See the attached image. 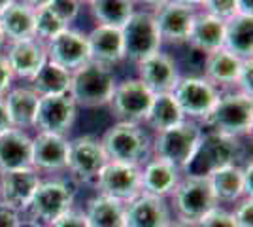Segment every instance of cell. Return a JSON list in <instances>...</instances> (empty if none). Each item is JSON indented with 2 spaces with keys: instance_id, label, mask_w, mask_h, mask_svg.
<instances>
[{
  "instance_id": "42",
  "label": "cell",
  "mask_w": 253,
  "mask_h": 227,
  "mask_svg": "<svg viewBox=\"0 0 253 227\" xmlns=\"http://www.w3.org/2000/svg\"><path fill=\"white\" fill-rule=\"evenodd\" d=\"M21 218L19 212L13 210L11 206L0 203V227H19Z\"/></svg>"
},
{
  "instance_id": "14",
  "label": "cell",
  "mask_w": 253,
  "mask_h": 227,
  "mask_svg": "<svg viewBox=\"0 0 253 227\" xmlns=\"http://www.w3.org/2000/svg\"><path fill=\"white\" fill-rule=\"evenodd\" d=\"M195 15H197L195 8L179 4L176 0H170L165 6H161L159 10L153 11L155 25H157V31L161 34L163 44L167 42L176 44V45L187 44Z\"/></svg>"
},
{
  "instance_id": "5",
  "label": "cell",
  "mask_w": 253,
  "mask_h": 227,
  "mask_svg": "<svg viewBox=\"0 0 253 227\" xmlns=\"http://www.w3.org/2000/svg\"><path fill=\"white\" fill-rule=\"evenodd\" d=\"M204 129L201 123L183 119L181 123L170 129L159 131L151 138V151L155 159L174 165L176 169L183 171L189 165L193 153L197 150Z\"/></svg>"
},
{
  "instance_id": "29",
  "label": "cell",
  "mask_w": 253,
  "mask_h": 227,
  "mask_svg": "<svg viewBox=\"0 0 253 227\" xmlns=\"http://www.w3.org/2000/svg\"><path fill=\"white\" fill-rule=\"evenodd\" d=\"M85 218L89 227H125V205L104 195L87 201Z\"/></svg>"
},
{
  "instance_id": "50",
  "label": "cell",
  "mask_w": 253,
  "mask_h": 227,
  "mask_svg": "<svg viewBox=\"0 0 253 227\" xmlns=\"http://www.w3.org/2000/svg\"><path fill=\"white\" fill-rule=\"evenodd\" d=\"M19 227H43L40 224H36V222H32V220H21V224Z\"/></svg>"
},
{
  "instance_id": "38",
  "label": "cell",
  "mask_w": 253,
  "mask_h": 227,
  "mask_svg": "<svg viewBox=\"0 0 253 227\" xmlns=\"http://www.w3.org/2000/svg\"><path fill=\"white\" fill-rule=\"evenodd\" d=\"M238 205L234 208L232 220L236 227H253V201L252 197H242L240 201H236Z\"/></svg>"
},
{
  "instance_id": "48",
  "label": "cell",
  "mask_w": 253,
  "mask_h": 227,
  "mask_svg": "<svg viewBox=\"0 0 253 227\" xmlns=\"http://www.w3.org/2000/svg\"><path fill=\"white\" fill-rule=\"evenodd\" d=\"M176 2H179V4H185V6H191V8H201L202 4H204V0H176Z\"/></svg>"
},
{
  "instance_id": "11",
  "label": "cell",
  "mask_w": 253,
  "mask_h": 227,
  "mask_svg": "<svg viewBox=\"0 0 253 227\" xmlns=\"http://www.w3.org/2000/svg\"><path fill=\"white\" fill-rule=\"evenodd\" d=\"M108 163L100 138L84 135L68 142V165L66 171L82 184L95 185L100 171Z\"/></svg>"
},
{
  "instance_id": "21",
  "label": "cell",
  "mask_w": 253,
  "mask_h": 227,
  "mask_svg": "<svg viewBox=\"0 0 253 227\" xmlns=\"http://www.w3.org/2000/svg\"><path fill=\"white\" fill-rule=\"evenodd\" d=\"M87 49H89V61L114 68L121 61H125L121 29L95 25L93 31L87 34Z\"/></svg>"
},
{
  "instance_id": "25",
  "label": "cell",
  "mask_w": 253,
  "mask_h": 227,
  "mask_svg": "<svg viewBox=\"0 0 253 227\" xmlns=\"http://www.w3.org/2000/svg\"><path fill=\"white\" fill-rule=\"evenodd\" d=\"M2 98H4V106H6L10 125L13 129L27 131L34 127V118H36V108H38L40 97L31 87H11Z\"/></svg>"
},
{
  "instance_id": "36",
  "label": "cell",
  "mask_w": 253,
  "mask_h": 227,
  "mask_svg": "<svg viewBox=\"0 0 253 227\" xmlns=\"http://www.w3.org/2000/svg\"><path fill=\"white\" fill-rule=\"evenodd\" d=\"M201 8L202 11H206V13H210L213 17H217L223 23L232 19L234 15H238L236 0H204V4H202Z\"/></svg>"
},
{
  "instance_id": "17",
  "label": "cell",
  "mask_w": 253,
  "mask_h": 227,
  "mask_svg": "<svg viewBox=\"0 0 253 227\" xmlns=\"http://www.w3.org/2000/svg\"><path fill=\"white\" fill-rule=\"evenodd\" d=\"M45 53L49 61L74 72L76 68H80L89 61L87 34L76 29H66L45 44Z\"/></svg>"
},
{
  "instance_id": "35",
  "label": "cell",
  "mask_w": 253,
  "mask_h": 227,
  "mask_svg": "<svg viewBox=\"0 0 253 227\" xmlns=\"http://www.w3.org/2000/svg\"><path fill=\"white\" fill-rule=\"evenodd\" d=\"M47 8H49L66 27H70V25L80 17L82 4H80L78 0H51Z\"/></svg>"
},
{
  "instance_id": "33",
  "label": "cell",
  "mask_w": 253,
  "mask_h": 227,
  "mask_svg": "<svg viewBox=\"0 0 253 227\" xmlns=\"http://www.w3.org/2000/svg\"><path fill=\"white\" fill-rule=\"evenodd\" d=\"M185 119V116L181 114L178 102L172 93H161L153 97L151 102V108L148 112V118H146V125L149 129H153L155 133L159 131L170 129L174 125H178Z\"/></svg>"
},
{
  "instance_id": "26",
  "label": "cell",
  "mask_w": 253,
  "mask_h": 227,
  "mask_svg": "<svg viewBox=\"0 0 253 227\" xmlns=\"http://www.w3.org/2000/svg\"><path fill=\"white\" fill-rule=\"evenodd\" d=\"M244 59L236 57L229 49H217L213 53L204 57V78L213 84L217 89L221 87H231L236 84L240 68H242Z\"/></svg>"
},
{
  "instance_id": "13",
  "label": "cell",
  "mask_w": 253,
  "mask_h": 227,
  "mask_svg": "<svg viewBox=\"0 0 253 227\" xmlns=\"http://www.w3.org/2000/svg\"><path fill=\"white\" fill-rule=\"evenodd\" d=\"M76 119H78V104L70 97V93L40 97L34 118V129H38L40 133L66 136L74 127Z\"/></svg>"
},
{
  "instance_id": "41",
  "label": "cell",
  "mask_w": 253,
  "mask_h": 227,
  "mask_svg": "<svg viewBox=\"0 0 253 227\" xmlns=\"http://www.w3.org/2000/svg\"><path fill=\"white\" fill-rule=\"evenodd\" d=\"M13 80L15 78L11 74L6 57H4V53H0V97H4L11 87H13Z\"/></svg>"
},
{
  "instance_id": "2",
  "label": "cell",
  "mask_w": 253,
  "mask_h": 227,
  "mask_svg": "<svg viewBox=\"0 0 253 227\" xmlns=\"http://www.w3.org/2000/svg\"><path fill=\"white\" fill-rule=\"evenodd\" d=\"M242 159L244 150L240 138H229L223 135L204 131L189 165L181 171V174L208 178L217 169L229 167V165H240Z\"/></svg>"
},
{
  "instance_id": "19",
  "label": "cell",
  "mask_w": 253,
  "mask_h": 227,
  "mask_svg": "<svg viewBox=\"0 0 253 227\" xmlns=\"http://www.w3.org/2000/svg\"><path fill=\"white\" fill-rule=\"evenodd\" d=\"M4 57L10 65V70L13 78L19 80H31L36 74L42 65L47 61L45 53V44L31 38V40H21V42H10L6 44Z\"/></svg>"
},
{
  "instance_id": "47",
  "label": "cell",
  "mask_w": 253,
  "mask_h": 227,
  "mask_svg": "<svg viewBox=\"0 0 253 227\" xmlns=\"http://www.w3.org/2000/svg\"><path fill=\"white\" fill-rule=\"evenodd\" d=\"M21 2H25L29 8H32V10L36 11V10H42V8H47L51 0H21Z\"/></svg>"
},
{
  "instance_id": "16",
  "label": "cell",
  "mask_w": 253,
  "mask_h": 227,
  "mask_svg": "<svg viewBox=\"0 0 253 227\" xmlns=\"http://www.w3.org/2000/svg\"><path fill=\"white\" fill-rule=\"evenodd\" d=\"M68 138L51 133H40L32 138L31 167L36 173H61L68 165Z\"/></svg>"
},
{
  "instance_id": "9",
  "label": "cell",
  "mask_w": 253,
  "mask_h": 227,
  "mask_svg": "<svg viewBox=\"0 0 253 227\" xmlns=\"http://www.w3.org/2000/svg\"><path fill=\"white\" fill-rule=\"evenodd\" d=\"M223 91L210 84L204 76H179L172 95L185 119L202 123L215 106Z\"/></svg>"
},
{
  "instance_id": "40",
  "label": "cell",
  "mask_w": 253,
  "mask_h": 227,
  "mask_svg": "<svg viewBox=\"0 0 253 227\" xmlns=\"http://www.w3.org/2000/svg\"><path fill=\"white\" fill-rule=\"evenodd\" d=\"M49 227H89V224H87L84 210H78L72 206L68 212H64L61 218H57Z\"/></svg>"
},
{
  "instance_id": "24",
  "label": "cell",
  "mask_w": 253,
  "mask_h": 227,
  "mask_svg": "<svg viewBox=\"0 0 253 227\" xmlns=\"http://www.w3.org/2000/svg\"><path fill=\"white\" fill-rule=\"evenodd\" d=\"M223 42H225V23L206 11H197L187 40L191 49L206 57L221 49Z\"/></svg>"
},
{
  "instance_id": "32",
  "label": "cell",
  "mask_w": 253,
  "mask_h": 227,
  "mask_svg": "<svg viewBox=\"0 0 253 227\" xmlns=\"http://www.w3.org/2000/svg\"><path fill=\"white\" fill-rule=\"evenodd\" d=\"M217 203H236L244 197L242 165H229L208 176Z\"/></svg>"
},
{
  "instance_id": "30",
  "label": "cell",
  "mask_w": 253,
  "mask_h": 227,
  "mask_svg": "<svg viewBox=\"0 0 253 227\" xmlns=\"http://www.w3.org/2000/svg\"><path fill=\"white\" fill-rule=\"evenodd\" d=\"M223 47L240 59L253 57V17L234 15L225 23V42Z\"/></svg>"
},
{
  "instance_id": "37",
  "label": "cell",
  "mask_w": 253,
  "mask_h": 227,
  "mask_svg": "<svg viewBox=\"0 0 253 227\" xmlns=\"http://www.w3.org/2000/svg\"><path fill=\"white\" fill-rule=\"evenodd\" d=\"M197 227H236V224H234L232 214L229 210L215 206L211 212H208V214L197 224Z\"/></svg>"
},
{
  "instance_id": "20",
  "label": "cell",
  "mask_w": 253,
  "mask_h": 227,
  "mask_svg": "<svg viewBox=\"0 0 253 227\" xmlns=\"http://www.w3.org/2000/svg\"><path fill=\"white\" fill-rule=\"evenodd\" d=\"M172 222L167 199L140 193L125 205V227H169Z\"/></svg>"
},
{
  "instance_id": "12",
  "label": "cell",
  "mask_w": 253,
  "mask_h": 227,
  "mask_svg": "<svg viewBox=\"0 0 253 227\" xmlns=\"http://www.w3.org/2000/svg\"><path fill=\"white\" fill-rule=\"evenodd\" d=\"M153 93L144 86L136 76L125 78L116 84L114 95L110 100V108L117 121L128 123H144L153 102Z\"/></svg>"
},
{
  "instance_id": "44",
  "label": "cell",
  "mask_w": 253,
  "mask_h": 227,
  "mask_svg": "<svg viewBox=\"0 0 253 227\" xmlns=\"http://www.w3.org/2000/svg\"><path fill=\"white\" fill-rule=\"evenodd\" d=\"M167 2H170V0H134V4L144 6V10H148V11L159 10V8H161V6H165Z\"/></svg>"
},
{
  "instance_id": "45",
  "label": "cell",
  "mask_w": 253,
  "mask_h": 227,
  "mask_svg": "<svg viewBox=\"0 0 253 227\" xmlns=\"http://www.w3.org/2000/svg\"><path fill=\"white\" fill-rule=\"evenodd\" d=\"M238 15H250L253 17V0H236Z\"/></svg>"
},
{
  "instance_id": "18",
  "label": "cell",
  "mask_w": 253,
  "mask_h": 227,
  "mask_svg": "<svg viewBox=\"0 0 253 227\" xmlns=\"http://www.w3.org/2000/svg\"><path fill=\"white\" fill-rule=\"evenodd\" d=\"M40 182V173H36L32 167L0 173V203L11 206L21 214L25 212Z\"/></svg>"
},
{
  "instance_id": "53",
  "label": "cell",
  "mask_w": 253,
  "mask_h": 227,
  "mask_svg": "<svg viewBox=\"0 0 253 227\" xmlns=\"http://www.w3.org/2000/svg\"><path fill=\"white\" fill-rule=\"evenodd\" d=\"M78 2H80V4H87V2H89V0H78Z\"/></svg>"
},
{
  "instance_id": "27",
  "label": "cell",
  "mask_w": 253,
  "mask_h": 227,
  "mask_svg": "<svg viewBox=\"0 0 253 227\" xmlns=\"http://www.w3.org/2000/svg\"><path fill=\"white\" fill-rule=\"evenodd\" d=\"M34 13L36 11L21 0H15L0 13V27L6 36V42H21L34 38Z\"/></svg>"
},
{
  "instance_id": "49",
  "label": "cell",
  "mask_w": 253,
  "mask_h": 227,
  "mask_svg": "<svg viewBox=\"0 0 253 227\" xmlns=\"http://www.w3.org/2000/svg\"><path fill=\"white\" fill-rule=\"evenodd\" d=\"M169 227H197L195 224H187V222H181V220H172L169 224Z\"/></svg>"
},
{
  "instance_id": "34",
  "label": "cell",
  "mask_w": 253,
  "mask_h": 227,
  "mask_svg": "<svg viewBox=\"0 0 253 227\" xmlns=\"http://www.w3.org/2000/svg\"><path fill=\"white\" fill-rule=\"evenodd\" d=\"M66 29H70V27H66L49 8L36 10L34 13V38L40 42L47 44L51 38H55L57 34H61Z\"/></svg>"
},
{
  "instance_id": "23",
  "label": "cell",
  "mask_w": 253,
  "mask_h": 227,
  "mask_svg": "<svg viewBox=\"0 0 253 227\" xmlns=\"http://www.w3.org/2000/svg\"><path fill=\"white\" fill-rule=\"evenodd\" d=\"M181 171L163 159H148L142 165V193L167 199L181 180Z\"/></svg>"
},
{
  "instance_id": "51",
  "label": "cell",
  "mask_w": 253,
  "mask_h": 227,
  "mask_svg": "<svg viewBox=\"0 0 253 227\" xmlns=\"http://www.w3.org/2000/svg\"><path fill=\"white\" fill-rule=\"evenodd\" d=\"M13 2H15V0H0V13H2V11L6 10L8 6H11Z\"/></svg>"
},
{
  "instance_id": "7",
  "label": "cell",
  "mask_w": 253,
  "mask_h": 227,
  "mask_svg": "<svg viewBox=\"0 0 253 227\" xmlns=\"http://www.w3.org/2000/svg\"><path fill=\"white\" fill-rule=\"evenodd\" d=\"M172 205L178 220L187 224H199L208 212L219 206L208 178L201 176H181V180L172 191Z\"/></svg>"
},
{
  "instance_id": "28",
  "label": "cell",
  "mask_w": 253,
  "mask_h": 227,
  "mask_svg": "<svg viewBox=\"0 0 253 227\" xmlns=\"http://www.w3.org/2000/svg\"><path fill=\"white\" fill-rule=\"evenodd\" d=\"M70 82H72V72L47 59L42 68L29 80V87L38 97H49V95L70 93Z\"/></svg>"
},
{
  "instance_id": "22",
  "label": "cell",
  "mask_w": 253,
  "mask_h": 227,
  "mask_svg": "<svg viewBox=\"0 0 253 227\" xmlns=\"http://www.w3.org/2000/svg\"><path fill=\"white\" fill-rule=\"evenodd\" d=\"M32 157V138L27 131L13 129L0 133V173L29 169Z\"/></svg>"
},
{
  "instance_id": "3",
  "label": "cell",
  "mask_w": 253,
  "mask_h": 227,
  "mask_svg": "<svg viewBox=\"0 0 253 227\" xmlns=\"http://www.w3.org/2000/svg\"><path fill=\"white\" fill-rule=\"evenodd\" d=\"M108 161L142 167L151 153V136L140 123L117 121L100 138Z\"/></svg>"
},
{
  "instance_id": "39",
  "label": "cell",
  "mask_w": 253,
  "mask_h": 227,
  "mask_svg": "<svg viewBox=\"0 0 253 227\" xmlns=\"http://www.w3.org/2000/svg\"><path fill=\"white\" fill-rule=\"evenodd\" d=\"M236 91H240L248 97H253V61L252 59H246L240 68V74L236 80Z\"/></svg>"
},
{
  "instance_id": "6",
  "label": "cell",
  "mask_w": 253,
  "mask_h": 227,
  "mask_svg": "<svg viewBox=\"0 0 253 227\" xmlns=\"http://www.w3.org/2000/svg\"><path fill=\"white\" fill-rule=\"evenodd\" d=\"M76 189L70 182L64 180H45L40 182L36 191L25 208L27 220H32L43 227H49L74 206Z\"/></svg>"
},
{
  "instance_id": "43",
  "label": "cell",
  "mask_w": 253,
  "mask_h": 227,
  "mask_svg": "<svg viewBox=\"0 0 253 227\" xmlns=\"http://www.w3.org/2000/svg\"><path fill=\"white\" fill-rule=\"evenodd\" d=\"M242 180H244V197H252L253 193V163L246 159L242 165Z\"/></svg>"
},
{
  "instance_id": "10",
  "label": "cell",
  "mask_w": 253,
  "mask_h": 227,
  "mask_svg": "<svg viewBox=\"0 0 253 227\" xmlns=\"http://www.w3.org/2000/svg\"><path fill=\"white\" fill-rule=\"evenodd\" d=\"M95 187L98 195L126 205L142 193V167L108 161L96 178Z\"/></svg>"
},
{
  "instance_id": "52",
  "label": "cell",
  "mask_w": 253,
  "mask_h": 227,
  "mask_svg": "<svg viewBox=\"0 0 253 227\" xmlns=\"http://www.w3.org/2000/svg\"><path fill=\"white\" fill-rule=\"evenodd\" d=\"M6 36H4V33H2V27H0V51H2V49H4V47H6Z\"/></svg>"
},
{
  "instance_id": "46",
  "label": "cell",
  "mask_w": 253,
  "mask_h": 227,
  "mask_svg": "<svg viewBox=\"0 0 253 227\" xmlns=\"http://www.w3.org/2000/svg\"><path fill=\"white\" fill-rule=\"evenodd\" d=\"M10 125V119H8V114H6V106H4V98L0 97V133L8 131Z\"/></svg>"
},
{
  "instance_id": "15",
  "label": "cell",
  "mask_w": 253,
  "mask_h": 227,
  "mask_svg": "<svg viewBox=\"0 0 253 227\" xmlns=\"http://www.w3.org/2000/svg\"><path fill=\"white\" fill-rule=\"evenodd\" d=\"M138 80L148 87L153 95L172 93L179 80V66L176 57L165 51H157L138 63Z\"/></svg>"
},
{
  "instance_id": "4",
  "label": "cell",
  "mask_w": 253,
  "mask_h": 227,
  "mask_svg": "<svg viewBox=\"0 0 253 227\" xmlns=\"http://www.w3.org/2000/svg\"><path fill=\"white\" fill-rule=\"evenodd\" d=\"M114 68L87 61L76 68L70 82V97L74 98L78 108H102L110 106V100L116 89Z\"/></svg>"
},
{
  "instance_id": "31",
  "label": "cell",
  "mask_w": 253,
  "mask_h": 227,
  "mask_svg": "<svg viewBox=\"0 0 253 227\" xmlns=\"http://www.w3.org/2000/svg\"><path fill=\"white\" fill-rule=\"evenodd\" d=\"M89 13L96 25L121 29L136 11L134 0H89Z\"/></svg>"
},
{
  "instance_id": "1",
  "label": "cell",
  "mask_w": 253,
  "mask_h": 227,
  "mask_svg": "<svg viewBox=\"0 0 253 227\" xmlns=\"http://www.w3.org/2000/svg\"><path fill=\"white\" fill-rule=\"evenodd\" d=\"M201 125L204 131L229 138H242L250 135L253 125V97H248L236 89L221 93Z\"/></svg>"
},
{
  "instance_id": "8",
  "label": "cell",
  "mask_w": 253,
  "mask_h": 227,
  "mask_svg": "<svg viewBox=\"0 0 253 227\" xmlns=\"http://www.w3.org/2000/svg\"><path fill=\"white\" fill-rule=\"evenodd\" d=\"M121 38L125 59L134 65L161 51L163 45L153 11L148 10H136L128 17V21L121 27Z\"/></svg>"
}]
</instances>
